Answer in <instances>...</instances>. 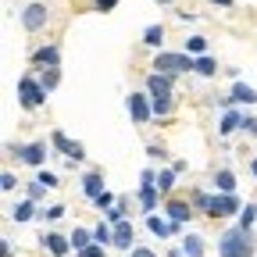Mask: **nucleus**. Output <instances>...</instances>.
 <instances>
[{"mask_svg":"<svg viewBox=\"0 0 257 257\" xmlns=\"http://www.w3.org/2000/svg\"><path fill=\"white\" fill-rule=\"evenodd\" d=\"M218 257H253V232L232 225L218 236Z\"/></svg>","mask_w":257,"mask_h":257,"instance_id":"obj_1","label":"nucleus"},{"mask_svg":"<svg viewBox=\"0 0 257 257\" xmlns=\"http://www.w3.org/2000/svg\"><path fill=\"white\" fill-rule=\"evenodd\" d=\"M150 72H165V75L179 79V75L193 72V57H189L186 50H157V54H154V64H150Z\"/></svg>","mask_w":257,"mask_h":257,"instance_id":"obj_2","label":"nucleus"},{"mask_svg":"<svg viewBox=\"0 0 257 257\" xmlns=\"http://www.w3.org/2000/svg\"><path fill=\"white\" fill-rule=\"evenodd\" d=\"M4 154H8V157H18L22 165H29V168H43L47 157H50V147H47L43 140H32V143H8Z\"/></svg>","mask_w":257,"mask_h":257,"instance_id":"obj_3","label":"nucleus"},{"mask_svg":"<svg viewBox=\"0 0 257 257\" xmlns=\"http://www.w3.org/2000/svg\"><path fill=\"white\" fill-rule=\"evenodd\" d=\"M47 96H50V93L40 86V75L25 72V75L18 79V104H22V111H36V107H43Z\"/></svg>","mask_w":257,"mask_h":257,"instance_id":"obj_4","label":"nucleus"},{"mask_svg":"<svg viewBox=\"0 0 257 257\" xmlns=\"http://www.w3.org/2000/svg\"><path fill=\"white\" fill-rule=\"evenodd\" d=\"M50 147H54L61 157H68L72 165L86 161V150H82V143H79V140H72L68 133H64V128H54V133H50Z\"/></svg>","mask_w":257,"mask_h":257,"instance_id":"obj_5","label":"nucleus"},{"mask_svg":"<svg viewBox=\"0 0 257 257\" xmlns=\"http://www.w3.org/2000/svg\"><path fill=\"white\" fill-rule=\"evenodd\" d=\"M125 111H128V118H133L136 125H147V121L154 118L150 93H147V89H140V93H128V96H125Z\"/></svg>","mask_w":257,"mask_h":257,"instance_id":"obj_6","label":"nucleus"},{"mask_svg":"<svg viewBox=\"0 0 257 257\" xmlns=\"http://www.w3.org/2000/svg\"><path fill=\"white\" fill-rule=\"evenodd\" d=\"M239 211H243V200L236 197V193H214L211 197V207H207V218H239Z\"/></svg>","mask_w":257,"mask_h":257,"instance_id":"obj_7","label":"nucleus"},{"mask_svg":"<svg viewBox=\"0 0 257 257\" xmlns=\"http://www.w3.org/2000/svg\"><path fill=\"white\" fill-rule=\"evenodd\" d=\"M47 22H50L47 4H25V11H22V29L25 32H40V29H47Z\"/></svg>","mask_w":257,"mask_h":257,"instance_id":"obj_8","label":"nucleus"},{"mask_svg":"<svg viewBox=\"0 0 257 257\" xmlns=\"http://www.w3.org/2000/svg\"><path fill=\"white\" fill-rule=\"evenodd\" d=\"M143 89H147L150 96H175V79L165 75V72H147Z\"/></svg>","mask_w":257,"mask_h":257,"instance_id":"obj_9","label":"nucleus"},{"mask_svg":"<svg viewBox=\"0 0 257 257\" xmlns=\"http://www.w3.org/2000/svg\"><path fill=\"white\" fill-rule=\"evenodd\" d=\"M29 61L36 64V68H61V47L57 43H43L29 54Z\"/></svg>","mask_w":257,"mask_h":257,"instance_id":"obj_10","label":"nucleus"},{"mask_svg":"<svg viewBox=\"0 0 257 257\" xmlns=\"http://www.w3.org/2000/svg\"><path fill=\"white\" fill-rule=\"evenodd\" d=\"M243 118H246V114H243L239 107H225L221 118H218V136L229 140L232 133H243Z\"/></svg>","mask_w":257,"mask_h":257,"instance_id":"obj_11","label":"nucleus"},{"mask_svg":"<svg viewBox=\"0 0 257 257\" xmlns=\"http://www.w3.org/2000/svg\"><path fill=\"white\" fill-rule=\"evenodd\" d=\"M165 214H168V218H172L175 225H186V221H189L193 214H197V207H193L189 200H179V197H168V200H165Z\"/></svg>","mask_w":257,"mask_h":257,"instance_id":"obj_12","label":"nucleus"},{"mask_svg":"<svg viewBox=\"0 0 257 257\" xmlns=\"http://www.w3.org/2000/svg\"><path fill=\"white\" fill-rule=\"evenodd\" d=\"M111 246H118V250H133L136 246V225L128 221V218L114 225V243Z\"/></svg>","mask_w":257,"mask_h":257,"instance_id":"obj_13","label":"nucleus"},{"mask_svg":"<svg viewBox=\"0 0 257 257\" xmlns=\"http://www.w3.org/2000/svg\"><path fill=\"white\" fill-rule=\"evenodd\" d=\"M104 189H107V186H104V172H100V168H89V172L82 175V193H86V200H96Z\"/></svg>","mask_w":257,"mask_h":257,"instance_id":"obj_14","label":"nucleus"},{"mask_svg":"<svg viewBox=\"0 0 257 257\" xmlns=\"http://www.w3.org/2000/svg\"><path fill=\"white\" fill-rule=\"evenodd\" d=\"M147 229L157 236V239H168L172 232H179L182 225H175L172 218H157V214H147Z\"/></svg>","mask_w":257,"mask_h":257,"instance_id":"obj_15","label":"nucleus"},{"mask_svg":"<svg viewBox=\"0 0 257 257\" xmlns=\"http://www.w3.org/2000/svg\"><path fill=\"white\" fill-rule=\"evenodd\" d=\"M165 36H168V29L161 25V22H154V25L143 29V47H150V50H165Z\"/></svg>","mask_w":257,"mask_h":257,"instance_id":"obj_16","label":"nucleus"},{"mask_svg":"<svg viewBox=\"0 0 257 257\" xmlns=\"http://www.w3.org/2000/svg\"><path fill=\"white\" fill-rule=\"evenodd\" d=\"M229 96L236 104H246V107H253L257 104V89L253 86H246L243 79H232V89H229Z\"/></svg>","mask_w":257,"mask_h":257,"instance_id":"obj_17","label":"nucleus"},{"mask_svg":"<svg viewBox=\"0 0 257 257\" xmlns=\"http://www.w3.org/2000/svg\"><path fill=\"white\" fill-rule=\"evenodd\" d=\"M40 243H43L47 253H54V257H68V253H72V239H64V236H57V232H47Z\"/></svg>","mask_w":257,"mask_h":257,"instance_id":"obj_18","label":"nucleus"},{"mask_svg":"<svg viewBox=\"0 0 257 257\" xmlns=\"http://www.w3.org/2000/svg\"><path fill=\"white\" fill-rule=\"evenodd\" d=\"M161 204V189L157 186H140V211L143 214H154Z\"/></svg>","mask_w":257,"mask_h":257,"instance_id":"obj_19","label":"nucleus"},{"mask_svg":"<svg viewBox=\"0 0 257 257\" xmlns=\"http://www.w3.org/2000/svg\"><path fill=\"white\" fill-rule=\"evenodd\" d=\"M32 218H36V200H29V197H25V200H18V204L11 207V221L22 225V221H32Z\"/></svg>","mask_w":257,"mask_h":257,"instance_id":"obj_20","label":"nucleus"},{"mask_svg":"<svg viewBox=\"0 0 257 257\" xmlns=\"http://www.w3.org/2000/svg\"><path fill=\"white\" fill-rule=\"evenodd\" d=\"M193 72H197L200 79H214V75H218V61H214L211 54H204V57H193Z\"/></svg>","mask_w":257,"mask_h":257,"instance_id":"obj_21","label":"nucleus"},{"mask_svg":"<svg viewBox=\"0 0 257 257\" xmlns=\"http://www.w3.org/2000/svg\"><path fill=\"white\" fill-rule=\"evenodd\" d=\"M182 50H186L189 57H204V54H207V36H197V32H193V36L182 40Z\"/></svg>","mask_w":257,"mask_h":257,"instance_id":"obj_22","label":"nucleus"},{"mask_svg":"<svg viewBox=\"0 0 257 257\" xmlns=\"http://www.w3.org/2000/svg\"><path fill=\"white\" fill-rule=\"evenodd\" d=\"M214 193H236V175L229 168H218L214 172Z\"/></svg>","mask_w":257,"mask_h":257,"instance_id":"obj_23","label":"nucleus"},{"mask_svg":"<svg viewBox=\"0 0 257 257\" xmlns=\"http://www.w3.org/2000/svg\"><path fill=\"white\" fill-rule=\"evenodd\" d=\"M182 253H186V257H204V253H207V246H204V239H200V236L186 232V236H182Z\"/></svg>","mask_w":257,"mask_h":257,"instance_id":"obj_24","label":"nucleus"},{"mask_svg":"<svg viewBox=\"0 0 257 257\" xmlns=\"http://www.w3.org/2000/svg\"><path fill=\"white\" fill-rule=\"evenodd\" d=\"M175 175H179L175 168H161V172H157V182H154V186L161 189V197H168V193L175 189Z\"/></svg>","mask_w":257,"mask_h":257,"instance_id":"obj_25","label":"nucleus"},{"mask_svg":"<svg viewBox=\"0 0 257 257\" xmlns=\"http://www.w3.org/2000/svg\"><path fill=\"white\" fill-rule=\"evenodd\" d=\"M40 72V86L47 89V93H54L57 86H61V68H36Z\"/></svg>","mask_w":257,"mask_h":257,"instance_id":"obj_26","label":"nucleus"},{"mask_svg":"<svg viewBox=\"0 0 257 257\" xmlns=\"http://www.w3.org/2000/svg\"><path fill=\"white\" fill-rule=\"evenodd\" d=\"M150 104H154V118H168L175 111V96H150Z\"/></svg>","mask_w":257,"mask_h":257,"instance_id":"obj_27","label":"nucleus"},{"mask_svg":"<svg viewBox=\"0 0 257 257\" xmlns=\"http://www.w3.org/2000/svg\"><path fill=\"white\" fill-rule=\"evenodd\" d=\"M68 239H72V250H75V253H79L82 246L96 243V239H93V229H72V236H68Z\"/></svg>","mask_w":257,"mask_h":257,"instance_id":"obj_28","label":"nucleus"},{"mask_svg":"<svg viewBox=\"0 0 257 257\" xmlns=\"http://www.w3.org/2000/svg\"><path fill=\"white\" fill-rule=\"evenodd\" d=\"M211 197H214V193H204V189H193V193H189V204L197 207V214H207V207H211Z\"/></svg>","mask_w":257,"mask_h":257,"instance_id":"obj_29","label":"nucleus"},{"mask_svg":"<svg viewBox=\"0 0 257 257\" xmlns=\"http://www.w3.org/2000/svg\"><path fill=\"white\" fill-rule=\"evenodd\" d=\"M125 211H128V204H125V200H118L111 211H104V221H107V225H118V221H125Z\"/></svg>","mask_w":257,"mask_h":257,"instance_id":"obj_30","label":"nucleus"},{"mask_svg":"<svg viewBox=\"0 0 257 257\" xmlns=\"http://www.w3.org/2000/svg\"><path fill=\"white\" fill-rule=\"evenodd\" d=\"M253 221H257V204L250 200V204H243V211H239V225H243V229H253Z\"/></svg>","mask_w":257,"mask_h":257,"instance_id":"obj_31","label":"nucleus"},{"mask_svg":"<svg viewBox=\"0 0 257 257\" xmlns=\"http://www.w3.org/2000/svg\"><path fill=\"white\" fill-rule=\"evenodd\" d=\"M93 204H96V207H100V211H111V207H114L118 200H114V193H111V189H104V193H100V197H96Z\"/></svg>","mask_w":257,"mask_h":257,"instance_id":"obj_32","label":"nucleus"},{"mask_svg":"<svg viewBox=\"0 0 257 257\" xmlns=\"http://www.w3.org/2000/svg\"><path fill=\"white\" fill-rule=\"evenodd\" d=\"M36 182H40V186H47V189H57V175H54V172H47V168H40V172H36Z\"/></svg>","mask_w":257,"mask_h":257,"instance_id":"obj_33","label":"nucleus"},{"mask_svg":"<svg viewBox=\"0 0 257 257\" xmlns=\"http://www.w3.org/2000/svg\"><path fill=\"white\" fill-rule=\"evenodd\" d=\"M40 218H43V221H57V218H64V207H61V204L43 207V211H40Z\"/></svg>","mask_w":257,"mask_h":257,"instance_id":"obj_34","label":"nucleus"},{"mask_svg":"<svg viewBox=\"0 0 257 257\" xmlns=\"http://www.w3.org/2000/svg\"><path fill=\"white\" fill-rule=\"evenodd\" d=\"M0 189H4V193H15V189H18V179H15V172H4V175H0Z\"/></svg>","mask_w":257,"mask_h":257,"instance_id":"obj_35","label":"nucleus"},{"mask_svg":"<svg viewBox=\"0 0 257 257\" xmlns=\"http://www.w3.org/2000/svg\"><path fill=\"white\" fill-rule=\"evenodd\" d=\"M79 257H104V243H89V246H82Z\"/></svg>","mask_w":257,"mask_h":257,"instance_id":"obj_36","label":"nucleus"},{"mask_svg":"<svg viewBox=\"0 0 257 257\" xmlns=\"http://www.w3.org/2000/svg\"><path fill=\"white\" fill-rule=\"evenodd\" d=\"M147 154H150L154 161H161V165L168 161V150H165V147H157V143H150V147H147Z\"/></svg>","mask_w":257,"mask_h":257,"instance_id":"obj_37","label":"nucleus"},{"mask_svg":"<svg viewBox=\"0 0 257 257\" xmlns=\"http://www.w3.org/2000/svg\"><path fill=\"white\" fill-rule=\"evenodd\" d=\"M114 8H118V0H93V11H100V15L104 11H114Z\"/></svg>","mask_w":257,"mask_h":257,"instance_id":"obj_38","label":"nucleus"},{"mask_svg":"<svg viewBox=\"0 0 257 257\" xmlns=\"http://www.w3.org/2000/svg\"><path fill=\"white\" fill-rule=\"evenodd\" d=\"M243 133H246V136H257V118H253V114L243 118Z\"/></svg>","mask_w":257,"mask_h":257,"instance_id":"obj_39","label":"nucleus"},{"mask_svg":"<svg viewBox=\"0 0 257 257\" xmlns=\"http://www.w3.org/2000/svg\"><path fill=\"white\" fill-rule=\"evenodd\" d=\"M47 193V186H40V182H29V200H40Z\"/></svg>","mask_w":257,"mask_h":257,"instance_id":"obj_40","label":"nucleus"},{"mask_svg":"<svg viewBox=\"0 0 257 257\" xmlns=\"http://www.w3.org/2000/svg\"><path fill=\"white\" fill-rule=\"evenodd\" d=\"M128 257H157L150 246H133V250H128Z\"/></svg>","mask_w":257,"mask_h":257,"instance_id":"obj_41","label":"nucleus"},{"mask_svg":"<svg viewBox=\"0 0 257 257\" xmlns=\"http://www.w3.org/2000/svg\"><path fill=\"white\" fill-rule=\"evenodd\" d=\"M200 15H193V11H179V22H197Z\"/></svg>","mask_w":257,"mask_h":257,"instance_id":"obj_42","label":"nucleus"},{"mask_svg":"<svg viewBox=\"0 0 257 257\" xmlns=\"http://www.w3.org/2000/svg\"><path fill=\"white\" fill-rule=\"evenodd\" d=\"M207 4H218V8H232L236 0H207Z\"/></svg>","mask_w":257,"mask_h":257,"instance_id":"obj_43","label":"nucleus"},{"mask_svg":"<svg viewBox=\"0 0 257 257\" xmlns=\"http://www.w3.org/2000/svg\"><path fill=\"white\" fill-rule=\"evenodd\" d=\"M250 175H253V179H257V154H253V157H250Z\"/></svg>","mask_w":257,"mask_h":257,"instance_id":"obj_44","label":"nucleus"},{"mask_svg":"<svg viewBox=\"0 0 257 257\" xmlns=\"http://www.w3.org/2000/svg\"><path fill=\"white\" fill-rule=\"evenodd\" d=\"M157 4H172V0H157Z\"/></svg>","mask_w":257,"mask_h":257,"instance_id":"obj_45","label":"nucleus"}]
</instances>
